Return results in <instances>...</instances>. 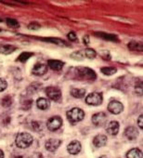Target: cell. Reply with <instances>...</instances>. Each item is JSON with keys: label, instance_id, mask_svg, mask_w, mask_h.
<instances>
[{"label": "cell", "instance_id": "cell-11", "mask_svg": "<svg viewBox=\"0 0 143 158\" xmlns=\"http://www.w3.org/2000/svg\"><path fill=\"white\" fill-rule=\"evenodd\" d=\"M47 66L44 63H37L32 69L33 74L37 75V76H41V75L45 74L47 73Z\"/></svg>", "mask_w": 143, "mask_h": 158}, {"label": "cell", "instance_id": "cell-23", "mask_svg": "<svg viewBox=\"0 0 143 158\" xmlns=\"http://www.w3.org/2000/svg\"><path fill=\"white\" fill-rule=\"evenodd\" d=\"M33 55H34V54H33V53H30V52H22V53L19 56L18 60H19V61H22V62H25V61H26L27 60H29Z\"/></svg>", "mask_w": 143, "mask_h": 158}, {"label": "cell", "instance_id": "cell-40", "mask_svg": "<svg viewBox=\"0 0 143 158\" xmlns=\"http://www.w3.org/2000/svg\"><path fill=\"white\" fill-rule=\"evenodd\" d=\"M18 158H27V157H24V156H20V157H18Z\"/></svg>", "mask_w": 143, "mask_h": 158}, {"label": "cell", "instance_id": "cell-35", "mask_svg": "<svg viewBox=\"0 0 143 158\" xmlns=\"http://www.w3.org/2000/svg\"><path fill=\"white\" fill-rule=\"evenodd\" d=\"M137 125H138V127L141 129L143 128V115L142 114H140L139 117H138V119H137Z\"/></svg>", "mask_w": 143, "mask_h": 158}, {"label": "cell", "instance_id": "cell-10", "mask_svg": "<svg viewBox=\"0 0 143 158\" xmlns=\"http://www.w3.org/2000/svg\"><path fill=\"white\" fill-rule=\"evenodd\" d=\"M81 143L78 141V140H74V141H72L68 147H67V151L69 152V153L71 154H77L80 152L81 151Z\"/></svg>", "mask_w": 143, "mask_h": 158}, {"label": "cell", "instance_id": "cell-30", "mask_svg": "<svg viewBox=\"0 0 143 158\" xmlns=\"http://www.w3.org/2000/svg\"><path fill=\"white\" fill-rule=\"evenodd\" d=\"M31 106H32V100H27V101L22 102V107L23 108V110H28L31 108Z\"/></svg>", "mask_w": 143, "mask_h": 158}, {"label": "cell", "instance_id": "cell-39", "mask_svg": "<svg viewBox=\"0 0 143 158\" xmlns=\"http://www.w3.org/2000/svg\"><path fill=\"white\" fill-rule=\"evenodd\" d=\"M99 158H109L108 156H106V155H102V156H100Z\"/></svg>", "mask_w": 143, "mask_h": 158}, {"label": "cell", "instance_id": "cell-27", "mask_svg": "<svg viewBox=\"0 0 143 158\" xmlns=\"http://www.w3.org/2000/svg\"><path fill=\"white\" fill-rule=\"evenodd\" d=\"M7 24L10 28H19V26H20L19 23L14 19H7Z\"/></svg>", "mask_w": 143, "mask_h": 158}, {"label": "cell", "instance_id": "cell-22", "mask_svg": "<svg viewBox=\"0 0 143 158\" xmlns=\"http://www.w3.org/2000/svg\"><path fill=\"white\" fill-rule=\"evenodd\" d=\"M100 71L102 72V73H104L106 75H112L117 72L116 68H114V67H104V68H101Z\"/></svg>", "mask_w": 143, "mask_h": 158}, {"label": "cell", "instance_id": "cell-15", "mask_svg": "<svg viewBox=\"0 0 143 158\" xmlns=\"http://www.w3.org/2000/svg\"><path fill=\"white\" fill-rule=\"evenodd\" d=\"M47 64L50 69L54 71H60L64 65V62L61 60H49L47 61Z\"/></svg>", "mask_w": 143, "mask_h": 158}, {"label": "cell", "instance_id": "cell-33", "mask_svg": "<svg viewBox=\"0 0 143 158\" xmlns=\"http://www.w3.org/2000/svg\"><path fill=\"white\" fill-rule=\"evenodd\" d=\"M136 92L138 95H142V81L138 83V85H137L136 87Z\"/></svg>", "mask_w": 143, "mask_h": 158}, {"label": "cell", "instance_id": "cell-32", "mask_svg": "<svg viewBox=\"0 0 143 158\" xmlns=\"http://www.w3.org/2000/svg\"><path fill=\"white\" fill-rule=\"evenodd\" d=\"M68 39H69L70 41H77V36H76V33H74V32H70V33L68 34Z\"/></svg>", "mask_w": 143, "mask_h": 158}, {"label": "cell", "instance_id": "cell-26", "mask_svg": "<svg viewBox=\"0 0 143 158\" xmlns=\"http://www.w3.org/2000/svg\"><path fill=\"white\" fill-rule=\"evenodd\" d=\"M84 53H85L86 57L88 58V59H94L96 57V55H97L96 51L94 49H92V48H87L84 51Z\"/></svg>", "mask_w": 143, "mask_h": 158}, {"label": "cell", "instance_id": "cell-28", "mask_svg": "<svg viewBox=\"0 0 143 158\" xmlns=\"http://www.w3.org/2000/svg\"><path fill=\"white\" fill-rule=\"evenodd\" d=\"M71 58L72 59H75L76 60H82L84 58H83V52L82 51H76V52H74L71 54Z\"/></svg>", "mask_w": 143, "mask_h": 158}, {"label": "cell", "instance_id": "cell-7", "mask_svg": "<svg viewBox=\"0 0 143 158\" xmlns=\"http://www.w3.org/2000/svg\"><path fill=\"white\" fill-rule=\"evenodd\" d=\"M108 110L113 114H119L124 111V105L118 101H112L108 104Z\"/></svg>", "mask_w": 143, "mask_h": 158}, {"label": "cell", "instance_id": "cell-29", "mask_svg": "<svg viewBox=\"0 0 143 158\" xmlns=\"http://www.w3.org/2000/svg\"><path fill=\"white\" fill-rule=\"evenodd\" d=\"M40 87H41V85H40L39 83H33V84L29 87L28 90L30 91V93H35V92H36V91L39 90Z\"/></svg>", "mask_w": 143, "mask_h": 158}, {"label": "cell", "instance_id": "cell-21", "mask_svg": "<svg viewBox=\"0 0 143 158\" xmlns=\"http://www.w3.org/2000/svg\"><path fill=\"white\" fill-rule=\"evenodd\" d=\"M86 94V90L84 89H73L71 90V95L76 98V99H82Z\"/></svg>", "mask_w": 143, "mask_h": 158}, {"label": "cell", "instance_id": "cell-20", "mask_svg": "<svg viewBox=\"0 0 143 158\" xmlns=\"http://www.w3.org/2000/svg\"><path fill=\"white\" fill-rule=\"evenodd\" d=\"M128 48H129L130 50L142 51V49H143L142 42H139V41H131V42L128 44Z\"/></svg>", "mask_w": 143, "mask_h": 158}, {"label": "cell", "instance_id": "cell-8", "mask_svg": "<svg viewBox=\"0 0 143 158\" xmlns=\"http://www.w3.org/2000/svg\"><path fill=\"white\" fill-rule=\"evenodd\" d=\"M106 121H107V115L100 112V113H98V114H95L93 116H92V123L97 126V127H102L106 124Z\"/></svg>", "mask_w": 143, "mask_h": 158}, {"label": "cell", "instance_id": "cell-3", "mask_svg": "<svg viewBox=\"0 0 143 158\" xmlns=\"http://www.w3.org/2000/svg\"><path fill=\"white\" fill-rule=\"evenodd\" d=\"M66 115H67L68 120L72 124H76V123L80 122L84 119L85 113L80 108H73V109H71L70 111L67 112Z\"/></svg>", "mask_w": 143, "mask_h": 158}, {"label": "cell", "instance_id": "cell-2", "mask_svg": "<svg viewBox=\"0 0 143 158\" xmlns=\"http://www.w3.org/2000/svg\"><path fill=\"white\" fill-rule=\"evenodd\" d=\"M33 140H34V139H33V136L31 134L26 133V132H22V133H19L17 135L16 139H15V143L19 148L25 149V148H28L29 146L32 145Z\"/></svg>", "mask_w": 143, "mask_h": 158}, {"label": "cell", "instance_id": "cell-25", "mask_svg": "<svg viewBox=\"0 0 143 158\" xmlns=\"http://www.w3.org/2000/svg\"><path fill=\"white\" fill-rule=\"evenodd\" d=\"M1 104L6 108L10 107L12 104V99L10 98V96H5L1 101Z\"/></svg>", "mask_w": 143, "mask_h": 158}, {"label": "cell", "instance_id": "cell-38", "mask_svg": "<svg viewBox=\"0 0 143 158\" xmlns=\"http://www.w3.org/2000/svg\"><path fill=\"white\" fill-rule=\"evenodd\" d=\"M0 158H4V152L2 150H0Z\"/></svg>", "mask_w": 143, "mask_h": 158}, {"label": "cell", "instance_id": "cell-6", "mask_svg": "<svg viewBox=\"0 0 143 158\" xmlns=\"http://www.w3.org/2000/svg\"><path fill=\"white\" fill-rule=\"evenodd\" d=\"M62 125V119L60 116L55 115L50 117L47 122V127L50 131H56L58 130Z\"/></svg>", "mask_w": 143, "mask_h": 158}, {"label": "cell", "instance_id": "cell-18", "mask_svg": "<svg viewBox=\"0 0 143 158\" xmlns=\"http://www.w3.org/2000/svg\"><path fill=\"white\" fill-rule=\"evenodd\" d=\"M36 105L40 110H47L49 108L50 106V102H48V100L45 99V98H40L37 100L36 102Z\"/></svg>", "mask_w": 143, "mask_h": 158}, {"label": "cell", "instance_id": "cell-31", "mask_svg": "<svg viewBox=\"0 0 143 158\" xmlns=\"http://www.w3.org/2000/svg\"><path fill=\"white\" fill-rule=\"evenodd\" d=\"M8 88V83L6 82L5 79L0 78V92L4 91Z\"/></svg>", "mask_w": 143, "mask_h": 158}, {"label": "cell", "instance_id": "cell-41", "mask_svg": "<svg viewBox=\"0 0 143 158\" xmlns=\"http://www.w3.org/2000/svg\"><path fill=\"white\" fill-rule=\"evenodd\" d=\"M0 31H1V30H0Z\"/></svg>", "mask_w": 143, "mask_h": 158}, {"label": "cell", "instance_id": "cell-13", "mask_svg": "<svg viewBox=\"0 0 143 158\" xmlns=\"http://www.w3.org/2000/svg\"><path fill=\"white\" fill-rule=\"evenodd\" d=\"M125 137L130 139V140H133V139H136L138 136V131L137 129L135 127H128L127 128H125Z\"/></svg>", "mask_w": 143, "mask_h": 158}, {"label": "cell", "instance_id": "cell-19", "mask_svg": "<svg viewBox=\"0 0 143 158\" xmlns=\"http://www.w3.org/2000/svg\"><path fill=\"white\" fill-rule=\"evenodd\" d=\"M126 158H142V152L137 149H132L126 153Z\"/></svg>", "mask_w": 143, "mask_h": 158}, {"label": "cell", "instance_id": "cell-5", "mask_svg": "<svg viewBox=\"0 0 143 158\" xmlns=\"http://www.w3.org/2000/svg\"><path fill=\"white\" fill-rule=\"evenodd\" d=\"M45 91L47 96L54 102H59L61 99V91L56 87H47L46 88Z\"/></svg>", "mask_w": 143, "mask_h": 158}, {"label": "cell", "instance_id": "cell-14", "mask_svg": "<svg viewBox=\"0 0 143 158\" xmlns=\"http://www.w3.org/2000/svg\"><path fill=\"white\" fill-rule=\"evenodd\" d=\"M93 143L98 148L102 147V146H105L106 143H107V137L105 135H102V134L97 135L94 138V139H93Z\"/></svg>", "mask_w": 143, "mask_h": 158}, {"label": "cell", "instance_id": "cell-9", "mask_svg": "<svg viewBox=\"0 0 143 158\" xmlns=\"http://www.w3.org/2000/svg\"><path fill=\"white\" fill-rule=\"evenodd\" d=\"M61 144V140L58 139H49L48 140H47L46 142V149L48 152H55Z\"/></svg>", "mask_w": 143, "mask_h": 158}, {"label": "cell", "instance_id": "cell-34", "mask_svg": "<svg viewBox=\"0 0 143 158\" xmlns=\"http://www.w3.org/2000/svg\"><path fill=\"white\" fill-rule=\"evenodd\" d=\"M28 28L31 29V30H38L40 28V25L37 24V23H30L28 25Z\"/></svg>", "mask_w": 143, "mask_h": 158}, {"label": "cell", "instance_id": "cell-12", "mask_svg": "<svg viewBox=\"0 0 143 158\" xmlns=\"http://www.w3.org/2000/svg\"><path fill=\"white\" fill-rule=\"evenodd\" d=\"M119 128H120V125L117 121H111L106 127L107 132L112 136L117 135V133L119 132Z\"/></svg>", "mask_w": 143, "mask_h": 158}, {"label": "cell", "instance_id": "cell-1", "mask_svg": "<svg viewBox=\"0 0 143 158\" xmlns=\"http://www.w3.org/2000/svg\"><path fill=\"white\" fill-rule=\"evenodd\" d=\"M74 72H72L73 73V77L78 80L82 81H87V82H93L97 79V74L96 73L88 67H76L73 69Z\"/></svg>", "mask_w": 143, "mask_h": 158}, {"label": "cell", "instance_id": "cell-17", "mask_svg": "<svg viewBox=\"0 0 143 158\" xmlns=\"http://www.w3.org/2000/svg\"><path fill=\"white\" fill-rule=\"evenodd\" d=\"M16 50V48L11 45H2L0 46V53L4 55H10Z\"/></svg>", "mask_w": 143, "mask_h": 158}, {"label": "cell", "instance_id": "cell-37", "mask_svg": "<svg viewBox=\"0 0 143 158\" xmlns=\"http://www.w3.org/2000/svg\"><path fill=\"white\" fill-rule=\"evenodd\" d=\"M84 42L86 45H88L89 43V35H85L84 36Z\"/></svg>", "mask_w": 143, "mask_h": 158}, {"label": "cell", "instance_id": "cell-4", "mask_svg": "<svg viewBox=\"0 0 143 158\" xmlns=\"http://www.w3.org/2000/svg\"><path fill=\"white\" fill-rule=\"evenodd\" d=\"M87 104L92 105V106H99L102 103V95L99 92H92L88 94L86 98Z\"/></svg>", "mask_w": 143, "mask_h": 158}, {"label": "cell", "instance_id": "cell-24", "mask_svg": "<svg viewBox=\"0 0 143 158\" xmlns=\"http://www.w3.org/2000/svg\"><path fill=\"white\" fill-rule=\"evenodd\" d=\"M42 40L44 41H48L49 43H55L57 45H59V46H65V42L61 39H58V38H42Z\"/></svg>", "mask_w": 143, "mask_h": 158}, {"label": "cell", "instance_id": "cell-16", "mask_svg": "<svg viewBox=\"0 0 143 158\" xmlns=\"http://www.w3.org/2000/svg\"><path fill=\"white\" fill-rule=\"evenodd\" d=\"M95 35L97 36H99V37H101V38H103L105 40H109V41H112V42H117L119 40V38L115 35H112V34H106V33L98 32Z\"/></svg>", "mask_w": 143, "mask_h": 158}, {"label": "cell", "instance_id": "cell-36", "mask_svg": "<svg viewBox=\"0 0 143 158\" xmlns=\"http://www.w3.org/2000/svg\"><path fill=\"white\" fill-rule=\"evenodd\" d=\"M39 126H40V123H38V122H33V127H34V128H35V130H37V131L40 130Z\"/></svg>", "mask_w": 143, "mask_h": 158}]
</instances>
